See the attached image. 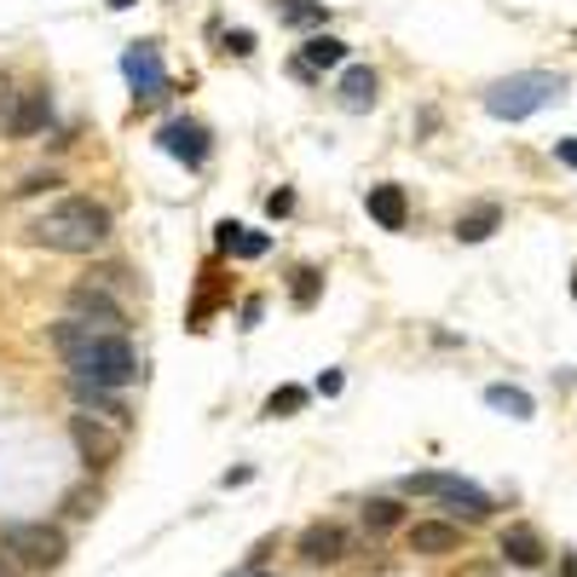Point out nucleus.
<instances>
[{
	"instance_id": "obj_1",
	"label": "nucleus",
	"mask_w": 577,
	"mask_h": 577,
	"mask_svg": "<svg viewBox=\"0 0 577 577\" xmlns=\"http://www.w3.org/2000/svg\"><path fill=\"white\" fill-rule=\"evenodd\" d=\"M52 346L64 353V364L75 369L81 381H93V387H128L139 381V353H133V341L128 335H105V329H87V323H52Z\"/></svg>"
},
{
	"instance_id": "obj_2",
	"label": "nucleus",
	"mask_w": 577,
	"mask_h": 577,
	"mask_svg": "<svg viewBox=\"0 0 577 577\" xmlns=\"http://www.w3.org/2000/svg\"><path fill=\"white\" fill-rule=\"evenodd\" d=\"M30 243L58 249V255H93V249L110 243V209L93 202V197H64L30 225Z\"/></svg>"
},
{
	"instance_id": "obj_3",
	"label": "nucleus",
	"mask_w": 577,
	"mask_h": 577,
	"mask_svg": "<svg viewBox=\"0 0 577 577\" xmlns=\"http://www.w3.org/2000/svg\"><path fill=\"white\" fill-rule=\"evenodd\" d=\"M561 98H566V75L520 70V75H503L497 87L485 93V110L497 121H526V116H538L543 105H561Z\"/></svg>"
},
{
	"instance_id": "obj_4",
	"label": "nucleus",
	"mask_w": 577,
	"mask_h": 577,
	"mask_svg": "<svg viewBox=\"0 0 577 577\" xmlns=\"http://www.w3.org/2000/svg\"><path fill=\"white\" fill-rule=\"evenodd\" d=\"M0 549L17 561V572H58L64 566V531L47 526V520H24V526H7V538H0Z\"/></svg>"
},
{
	"instance_id": "obj_5",
	"label": "nucleus",
	"mask_w": 577,
	"mask_h": 577,
	"mask_svg": "<svg viewBox=\"0 0 577 577\" xmlns=\"http://www.w3.org/2000/svg\"><path fill=\"white\" fill-rule=\"evenodd\" d=\"M404 491H410V497H439L457 514H468V520H485V514H491V497L473 480H462V473H410Z\"/></svg>"
},
{
	"instance_id": "obj_6",
	"label": "nucleus",
	"mask_w": 577,
	"mask_h": 577,
	"mask_svg": "<svg viewBox=\"0 0 577 577\" xmlns=\"http://www.w3.org/2000/svg\"><path fill=\"white\" fill-rule=\"evenodd\" d=\"M70 318L87 323V329L98 323L105 335H121V329H128V306L110 301L105 288H93V283H75V288H70Z\"/></svg>"
},
{
	"instance_id": "obj_7",
	"label": "nucleus",
	"mask_w": 577,
	"mask_h": 577,
	"mask_svg": "<svg viewBox=\"0 0 577 577\" xmlns=\"http://www.w3.org/2000/svg\"><path fill=\"white\" fill-rule=\"evenodd\" d=\"M70 439H75V450H81L87 468H110L121 457V427L98 422V416H70Z\"/></svg>"
},
{
	"instance_id": "obj_8",
	"label": "nucleus",
	"mask_w": 577,
	"mask_h": 577,
	"mask_svg": "<svg viewBox=\"0 0 577 577\" xmlns=\"http://www.w3.org/2000/svg\"><path fill=\"white\" fill-rule=\"evenodd\" d=\"M121 75H128V87L139 98H162V93H168V70H162V52L151 47V40H133V47L121 52Z\"/></svg>"
},
{
	"instance_id": "obj_9",
	"label": "nucleus",
	"mask_w": 577,
	"mask_h": 577,
	"mask_svg": "<svg viewBox=\"0 0 577 577\" xmlns=\"http://www.w3.org/2000/svg\"><path fill=\"white\" fill-rule=\"evenodd\" d=\"M47 121H52V98H47V87H24V93H12L7 139H35V133H47Z\"/></svg>"
},
{
	"instance_id": "obj_10",
	"label": "nucleus",
	"mask_w": 577,
	"mask_h": 577,
	"mask_svg": "<svg viewBox=\"0 0 577 577\" xmlns=\"http://www.w3.org/2000/svg\"><path fill=\"white\" fill-rule=\"evenodd\" d=\"M410 554H427V561H439V554H462V526L450 520H416L404 531Z\"/></svg>"
},
{
	"instance_id": "obj_11",
	"label": "nucleus",
	"mask_w": 577,
	"mask_h": 577,
	"mask_svg": "<svg viewBox=\"0 0 577 577\" xmlns=\"http://www.w3.org/2000/svg\"><path fill=\"white\" fill-rule=\"evenodd\" d=\"M341 554H346V531L335 520H313L301 531V561L306 566H335Z\"/></svg>"
},
{
	"instance_id": "obj_12",
	"label": "nucleus",
	"mask_w": 577,
	"mask_h": 577,
	"mask_svg": "<svg viewBox=\"0 0 577 577\" xmlns=\"http://www.w3.org/2000/svg\"><path fill=\"white\" fill-rule=\"evenodd\" d=\"M70 399H75L81 410H98V416H105L110 427H121V433H128V427H133V410H128V404H121V399L110 393V387H93V381H81V376H70Z\"/></svg>"
},
{
	"instance_id": "obj_13",
	"label": "nucleus",
	"mask_w": 577,
	"mask_h": 577,
	"mask_svg": "<svg viewBox=\"0 0 577 577\" xmlns=\"http://www.w3.org/2000/svg\"><path fill=\"white\" fill-rule=\"evenodd\" d=\"M156 144H162L168 156L191 162V168H202V162H209V133H202L197 121H168V128L156 133Z\"/></svg>"
},
{
	"instance_id": "obj_14",
	"label": "nucleus",
	"mask_w": 577,
	"mask_h": 577,
	"mask_svg": "<svg viewBox=\"0 0 577 577\" xmlns=\"http://www.w3.org/2000/svg\"><path fill=\"white\" fill-rule=\"evenodd\" d=\"M364 209H369V220H376V225H381V232H404V220H410V202H404V185H369Z\"/></svg>"
},
{
	"instance_id": "obj_15",
	"label": "nucleus",
	"mask_w": 577,
	"mask_h": 577,
	"mask_svg": "<svg viewBox=\"0 0 577 577\" xmlns=\"http://www.w3.org/2000/svg\"><path fill=\"white\" fill-rule=\"evenodd\" d=\"M543 554H549V549H543V538H538L531 526H508V531H503V561H508V566H526V572H531V566H543Z\"/></svg>"
},
{
	"instance_id": "obj_16",
	"label": "nucleus",
	"mask_w": 577,
	"mask_h": 577,
	"mask_svg": "<svg viewBox=\"0 0 577 577\" xmlns=\"http://www.w3.org/2000/svg\"><path fill=\"white\" fill-rule=\"evenodd\" d=\"M220 249H225V255H243V260H260L266 249H272V237L249 232V225H237V220H225V225H220Z\"/></svg>"
},
{
	"instance_id": "obj_17",
	"label": "nucleus",
	"mask_w": 577,
	"mask_h": 577,
	"mask_svg": "<svg viewBox=\"0 0 577 577\" xmlns=\"http://www.w3.org/2000/svg\"><path fill=\"white\" fill-rule=\"evenodd\" d=\"M341 105L346 110H369L376 105V70H364V64H353V70H341Z\"/></svg>"
},
{
	"instance_id": "obj_18",
	"label": "nucleus",
	"mask_w": 577,
	"mask_h": 577,
	"mask_svg": "<svg viewBox=\"0 0 577 577\" xmlns=\"http://www.w3.org/2000/svg\"><path fill=\"white\" fill-rule=\"evenodd\" d=\"M301 64H306V70H335V64H346V40L313 35V40H306V52H301Z\"/></svg>"
},
{
	"instance_id": "obj_19",
	"label": "nucleus",
	"mask_w": 577,
	"mask_h": 577,
	"mask_svg": "<svg viewBox=\"0 0 577 577\" xmlns=\"http://www.w3.org/2000/svg\"><path fill=\"white\" fill-rule=\"evenodd\" d=\"M497 225H503V214L485 202V209H473V214H462V220H457V243H485L491 232H497Z\"/></svg>"
},
{
	"instance_id": "obj_20",
	"label": "nucleus",
	"mask_w": 577,
	"mask_h": 577,
	"mask_svg": "<svg viewBox=\"0 0 577 577\" xmlns=\"http://www.w3.org/2000/svg\"><path fill=\"white\" fill-rule=\"evenodd\" d=\"M485 404H491V410H508V416H520V422L538 410V404H531V393H520V387H503V381L485 387Z\"/></svg>"
},
{
	"instance_id": "obj_21",
	"label": "nucleus",
	"mask_w": 577,
	"mask_h": 577,
	"mask_svg": "<svg viewBox=\"0 0 577 577\" xmlns=\"http://www.w3.org/2000/svg\"><path fill=\"white\" fill-rule=\"evenodd\" d=\"M404 520V508L393 503V497H376V503H364V526L369 531H393Z\"/></svg>"
},
{
	"instance_id": "obj_22",
	"label": "nucleus",
	"mask_w": 577,
	"mask_h": 577,
	"mask_svg": "<svg viewBox=\"0 0 577 577\" xmlns=\"http://www.w3.org/2000/svg\"><path fill=\"white\" fill-rule=\"evenodd\" d=\"M283 24H323V0H278Z\"/></svg>"
},
{
	"instance_id": "obj_23",
	"label": "nucleus",
	"mask_w": 577,
	"mask_h": 577,
	"mask_svg": "<svg viewBox=\"0 0 577 577\" xmlns=\"http://www.w3.org/2000/svg\"><path fill=\"white\" fill-rule=\"evenodd\" d=\"M295 410H306V387H278L266 399V416H295Z\"/></svg>"
},
{
	"instance_id": "obj_24",
	"label": "nucleus",
	"mask_w": 577,
	"mask_h": 577,
	"mask_svg": "<svg viewBox=\"0 0 577 577\" xmlns=\"http://www.w3.org/2000/svg\"><path fill=\"white\" fill-rule=\"evenodd\" d=\"M318 272H313V266H301V272H295V283H288V295H295V306H313L318 301Z\"/></svg>"
},
{
	"instance_id": "obj_25",
	"label": "nucleus",
	"mask_w": 577,
	"mask_h": 577,
	"mask_svg": "<svg viewBox=\"0 0 577 577\" xmlns=\"http://www.w3.org/2000/svg\"><path fill=\"white\" fill-rule=\"evenodd\" d=\"M64 514H70V520H93V514H98V491H87V485L70 491V497H64Z\"/></svg>"
},
{
	"instance_id": "obj_26",
	"label": "nucleus",
	"mask_w": 577,
	"mask_h": 577,
	"mask_svg": "<svg viewBox=\"0 0 577 577\" xmlns=\"http://www.w3.org/2000/svg\"><path fill=\"white\" fill-rule=\"evenodd\" d=\"M225 52L249 58V52H255V35H249V30H232V35H225Z\"/></svg>"
},
{
	"instance_id": "obj_27",
	"label": "nucleus",
	"mask_w": 577,
	"mask_h": 577,
	"mask_svg": "<svg viewBox=\"0 0 577 577\" xmlns=\"http://www.w3.org/2000/svg\"><path fill=\"white\" fill-rule=\"evenodd\" d=\"M288 209H295V197H288V191H272V197H266V214H288Z\"/></svg>"
},
{
	"instance_id": "obj_28",
	"label": "nucleus",
	"mask_w": 577,
	"mask_h": 577,
	"mask_svg": "<svg viewBox=\"0 0 577 577\" xmlns=\"http://www.w3.org/2000/svg\"><path fill=\"white\" fill-rule=\"evenodd\" d=\"M47 185H58V179H52V174H35V179L17 185V197H35V191H47Z\"/></svg>"
},
{
	"instance_id": "obj_29",
	"label": "nucleus",
	"mask_w": 577,
	"mask_h": 577,
	"mask_svg": "<svg viewBox=\"0 0 577 577\" xmlns=\"http://www.w3.org/2000/svg\"><path fill=\"white\" fill-rule=\"evenodd\" d=\"M318 393H323V399H335V393H341V369H329V376H318Z\"/></svg>"
},
{
	"instance_id": "obj_30",
	"label": "nucleus",
	"mask_w": 577,
	"mask_h": 577,
	"mask_svg": "<svg viewBox=\"0 0 577 577\" xmlns=\"http://www.w3.org/2000/svg\"><path fill=\"white\" fill-rule=\"evenodd\" d=\"M554 156H561L566 168H577V139H561V144H554Z\"/></svg>"
},
{
	"instance_id": "obj_31",
	"label": "nucleus",
	"mask_w": 577,
	"mask_h": 577,
	"mask_svg": "<svg viewBox=\"0 0 577 577\" xmlns=\"http://www.w3.org/2000/svg\"><path fill=\"white\" fill-rule=\"evenodd\" d=\"M0 577H17V561H12L7 549H0Z\"/></svg>"
},
{
	"instance_id": "obj_32",
	"label": "nucleus",
	"mask_w": 577,
	"mask_h": 577,
	"mask_svg": "<svg viewBox=\"0 0 577 577\" xmlns=\"http://www.w3.org/2000/svg\"><path fill=\"white\" fill-rule=\"evenodd\" d=\"M561 572H566V577H577V554H566V561H561Z\"/></svg>"
},
{
	"instance_id": "obj_33",
	"label": "nucleus",
	"mask_w": 577,
	"mask_h": 577,
	"mask_svg": "<svg viewBox=\"0 0 577 577\" xmlns=\"http://www.w3.org/2000/svg\"><path fill=\"white\" fill-rule=\"evenodd\" d=\"M12 105V93H7V81H0V110H7Z\"/></svg>"
},
{
	"instance_id": "obj_34",
	"label": "nucleus",
	"mask_w": 577,
	"mask_h": 577,
	"mask_svg": "<svg viewBox=\"0 0 577 577\" xmlns=\"http://www.w3.org/2000/svg\"><path fill=\"white\" fill-rule=\"evenodd\" d=\"M110 7H116V12H121V7H133V0H110Z\"/></svg>"
},
{
	"instance_id": "obj_35",
	"label": "nucleus",
	"mask_w": 577,
	"mask_h": 577,
	"mask_svg": "<svg viewBox=\"0 0 577 577\" xmlns=\"http://www.w3.org/2000/svg\"><path fill=\"white\" fill-rule=\"evenodd\" d=\"M572 301H577V272H572Z\"/></svg>"
},
{
	"instance_id": "obj_36",
	"label": "nucleus",
	"mask_w": 577,
	"mask_h": 577,
	"mask_svg": "<svg viewBox=\"0 0 577 577\" xmlns=\"http://www.w3.org/2000/svg\"><path fill=\"white\" fill-rule=\"evenodd\" d=\"M255 577H266V572H255Z\"/></svg>"
}]
</instances>
